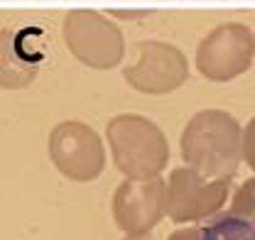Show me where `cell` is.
<instances>
[{
	"label": "cell",
	"mask_w": 255,
	"mask_h": 240,
	"mask_svg": "<svg viewBox=\"0 0 255 240\" xmlns=\"http://www.w3.org/2000/svg\"><path fill=\"white\" fill-rule=\"evenodd\" d=\"M201 240H255V223L233 216L219 218L201 233Z\"/></svg>",
	"instance_id": "1"
}]
</instances>
